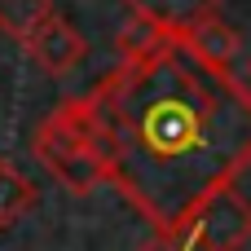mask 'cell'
<instances>
[{"mask_svg":"<svg viewBox=\"0 0 251 251\" xmlns=\"http://www.w3.org/2000/svg\"><path fill=\"white\" fill-rule=\"evenodd\" d=\"M106 185H115L154 234H181L194 212L238 185L251 168V88L234 71L168 49L115 62L79 93Z\"/></svg>","mask_w":251,"mask_h":251,"instance_id":"1","label":"cell"},{"mask_svg":"<svg viewBox=\"0 0 251 251\" xmlns=\"http://www.w3.org/2000/svg\"><path fill=\"white\" fill-rule=\"evenodd\" d=\"M31 154L49 168V176L71 190V194H93L97 185H106V172H101V159H97V146H93V132L84 124V110H79V97H66L31 137Z\"/></svg>","mask_w":251,"mask_h":251,"instance_id":"2","label":"cell"},{"mask_svg":"<svg viewBox=\"0 0 251 251\" xmlns=\"http://www.w3.org/2000/svg\"><path fill=\"white\" fill-rule=\"evenodd\" d=\"M185 234L194 238L199 251H243L251 243V199L238 194V185L212 194L194 221L185 225Z\"/></svg>","mask_w":251,"mask_h":251,"instance_id":"3","label":"cell"},{"mask_svg":"<svg viewBox=\"0 0 251 251\" xmlns=\"http://www.w3.org/2000/svg\"><path fill=\"white\" fill-rule=\"evenodd\" d=\"M26 57L49 75V79H62V75H71L79 62H84V53H88V40L79 35V26H71L62 13H53L26 44Z\"/></svg>","mask_w":251,"mask_h":251,"instance_id":"4","label":"cell"},{"mask_svg":"<svg viewBox=\"0 0 251 251\" xmlns=\"http://www.w3.org/2000/svg\"><path fill=\"white\" fill-rule=\"evenodd\" d=\"M181 49H185L190 57H199L203 66L229 71V66L238 62V53H243V35H238L234 22H225L221 13H212V18L194 22V26L181 35Z\"/></svg>","mask_w":251,"mask_h":251,"instance_id":"5","label":"cell"},{"mask_svg":"<svg viewBox=\"0 0 251 251\" xmlns=\"http://www.w3.org/2000/svg\"><path fill=\"white\" fill-rule=\"evenodd\" d=\"M124 4H128L132 18L159 26V31L172 35V40H181L194 22L221 13V0H124Z\"/></svg>","mask_w":251,"mask_h":251,"instance_id":"6","label":"cell"},{"mask_svg":"<svg viewBox=\"0 0 251 251\" xmlns=\"http://www.w3.org/2000/svg\"><path fill=\"white\" fill-rule=\"evenodd\" d=\"M35 203H40L35 181L13 159H0V229H13L26 212H35Z\"/></svg>","mask_w":251,"mask_h":251,"instance_id":"7","label":"cell"},{"mask_svg":"<svg viewBox=\"0 0 251 251\" xmlns=\"http://www.w3.org/2000/svg\"><path fill=\"white\" fill-rule=\"evenodd\" d=\"M53 0H0V31L18 44H26L49 18H53Z\"/></svg>","mask_w":251,"mask_h":251,"instance_id":"8","label":"cell"},{"mask_svg":"<svg viewBox=\"0 0 251 251\" xmlns=\"http://www.w3.org/2000/svg\"><path fill=\"white\" fill-rule=\"evenodd\" d=\"M115 44H119V62H137V57H150V53L168 49L172 35H163L159 26H150V22H141V18H128V22L119 26Z\"/></svg>","mask_w":251,"mask_h":251,"instance_id":"9","label":"cell"},{"mask_svg":"<svg viewBox=\"0 0 251 251\" xmlns=\"http://www.w3.org/2000/svg\"><path fill=\"white\" fill-rule=\"evenodd\" d=\"M137 251H199V247H194V238L181 229V234H154L150 243H141Z\"/></svg>","mask_w":251,"mask_h":251,"instance_id":"10","label":"cell"},{"mask_svg":"<svg viewBox=\"0 0 251 251\" xmlns=\"http://www.w3.org/2000/svg\"><path fill=\"white\" fill-rule=\"evenodd\" d=\"M243 84H247V88H251V62H247V75H243Z\"/></svg>","mask_w":251,"mask_h":251,"instance_id":"11","label":"cell"}]
</instances>
